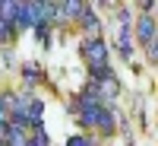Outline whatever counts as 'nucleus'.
<instances>
[{"label":"nucleus","instance_id":"f257e3e1","mask_svg":"<svg viewBox=\"0 0 158 146\" xmlns=\"http://www.w3.org/2000/svg\"><path fill=\"white\" fill-rule=\"evenodd\" d=\"M79 51H82V57L89 60V67H98V64H108V45H104V38L98 35H89L82 45H79Z\"/></svg>","mask_w":158,"mask_h":146},{"label":"nucleus","instance_id":"f03ea898","mask_svg":"<svg viewBox=\"0 0 158 146\" xmlns=\"http://www.w3.org/2000/svg\"><path fill=\"white\" fill-rule=\"evenodd\" d=\"M155 32H158L155 16H152V13H142L139 22H136V42H139V45H149L152 38H155Z\"/></svg>","mask_w":158,"mask_h":146},{"label":"nucleus","instance_id":"7ed1b4c3","mask_svg":"<svg viewBox=\"0 0 158 146\" xmlns=\"http://www.w3.org/2000/svg\"><path fill=\"white\" fill-rule=\"evenodd\" d=\"M95 130H101L104 137H111L114 130H117V114H114L111 105H104V108L98 111V117H95Z\"/></svg>","mask_w":158,"mask_h":146},{"label":"nucleus","instance_id":"20e7f679","mask_svg":"<svg viewBox=\"0 0 158 146\" xmlns=\"http://www.w3.org/2000/svg\"><path fill=\"white\" fill-rule=\"evenodd\" d=\"M98 95H101L104 105H111L117 95H120V83H117V76H114V73H111L108 79H101V83H98Z\"/></svg>","mask_w":158,"mask_h":146},{"label":"nucleus","instance_id":"39448f33","mask_svg":"<svg viewBox=\"0 0 158 146\" xmlns=\"http://www.w3.org/2000/svg\"><path fill=\"white\" fill-rule=\"evenodd\" d=\"M89 7H85V0H60V13H63V16H67V19H82V13H85Z\"/></svg>","mask_w":158,"mask_h":146},{"label":"nucleus","instance_id":"423d86ee","mask_svg":"<svg viewBox=\"0 0 158 146\" xmlns=\"http://www.w3.org/2000/svg\"><path fill=\"white\" fill-rule=\"evenodd\" d=\"M41 111H44V102L32 99V105H29V114H25V124H29V127H38V124H41Z\"/></svg>","mask_w":158,"mask_h":146},{"label":"nucleus","instance_id":"0eeeda50","mask_svg":"<svg viewBox=\"0 0 158 146\" xmlns=\"http://www.w3.org/2000/svg\"><path fill=\"white\" fill-rule=\"evenodd\" d=\"M79 25H82L85 32H92V35L101 29V22H98V16H95V10H85V13H82V19H79Z\"/></svg>","mask_w":158,"mask_h":146},{"label":"nucleus","instance_id":"6e6552de","mask_svg":"<svg viewBox=\"0 0 158 146\" xmlns=\"http://www.w3.org/2000/svg\"><path fill=\"white\" fill-rule=\"evenodd\" d=\"M13 35H16V29H13V22H6L3 16H0V45H3V42H10Z\"/></svg>","mask_w":158,"mask_h":146},{"label":"nucleus","instance_id":"1a4fd4ad","mask_svg":"<svg viewBox=\"0 0 158 146\" xmlns=\"http://www.w3.org/2000/svg\"><path fill=\"white\" fill-rule=\"evenodd\" d=\"M22 76H25V83H38V79H41V70H38L35 64H25V67H22Z\"/></svg>","mask_w":158,"mask_h":146},{"label":"nucleus","instance_id":"9d476101","mask_svg":"<svg viewBox=\"0 0 158 146\" xmlns=\"http://www.w3.org/2000/svg\"><path fill=\"white\" fill-rule=\"evenodd\" d=\"M67 146H95V143H92V137L79 134V137H70V140H67Z\"/></svg>","mask_w":158,"mask_h":146},{"label":"nucleus","instance_id":"9b49d317","mask_svg":"<svg viewBox=\"0 0 158 146\" xmlns=\"http://www.w3.org/2000/svg\"><path fill=\"white\" fill-rule=\"evenodd\" d=\"M146 54H149V60H155V64H158V35L146 45Z\"/></svg>","mask_w":158,"mask_h":146},{"label":"nucleus","instance_id":"f8f14e48","mask_svg":"<svg viewBox=\"0 0 158 146\" xmlns=\"http://www.w3.org/2000/svg\"><path fill=\"white\" fill-rule=\"evenodd\" d=\"M155 3H158V0H142V10H152Z\"/></svg>","mask_w":158,"mask_h":146}]
</instances>
